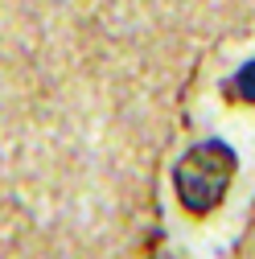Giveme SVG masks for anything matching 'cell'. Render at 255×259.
<instances>
[{
  "instance_id": "obj_1",
  "label": "cell",
  "mask_w": 255,
  "mask_h": 259,
  "mask_svg": "<svg viewBox=\"0 0 255 259\" xmlns=\"http://www.w3.org/2000/svg\"><path fill=\"white\" fill-rule=\"evenodd\" d=\"M231 169H235V156L222 148V144H202L198 152L185 156V165L177 169V193L189 210H210L222 189L231 181Z\"/></svg>"
},
{
  "instance_id": "obj_2",
  "label": "cell",
  "mask_w": 255,
  "mask_h": 259,
  "mask_svg": "<svg viewBox=\"0 0 255 259\" xmlns=\"http://www.w3.org/2000/svg\"><path fill=\"white\" fill-rule=\"evenodd\" d=\"M235 95L247 103H255V62H247V66L235 74Z\"/></svg>"
}]
</instances>
